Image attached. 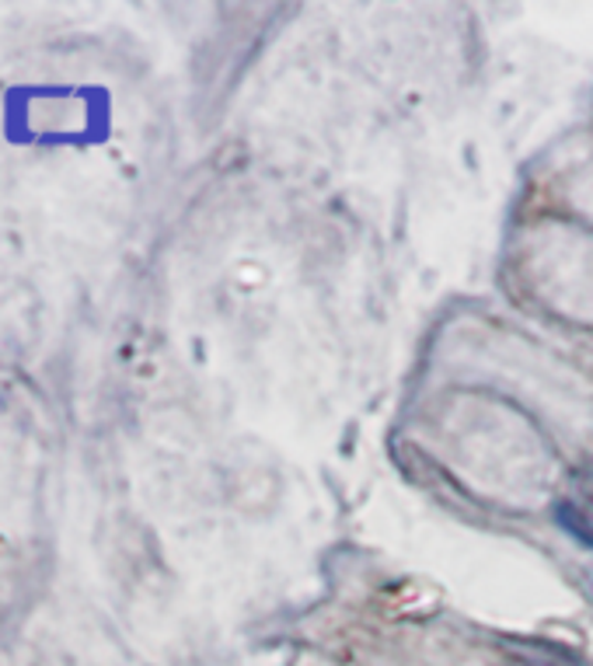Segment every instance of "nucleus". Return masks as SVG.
I'll use <instances>...</instances> for the list:
<instances>
[{"mask_svg": "<svg viewBox=\"0 0 593 666\" xmlns=\"http://www.w3.org/2000/svg\"><path fill=\"white\" fill-rule=\"evenodd\" d=\"M496 666H576L573 659H565L562 653L548 646H523V642H510Z\"/></svg>", "mask_w": 593, "mask_h": 666, "instance_id": "f257e3e1", "label": "nucleus"}, {"mask_svg": "<svg viewBox=\"0 0 593 666\" xmlns=\"http://www.w3.org/2000/svg\"><path fill=\"white\" fill-rule=\"evenodd\" d=\"M555 517H559V527L565 530V535H573L580 545L593 548V524L586 520V514H583L576 503H562L555 509Z\"/></svg>", "mask_w": 593, "mask_h": 666, "instance_id": "f03ea898", "label": "nucleus"}, {"mask_svg": "<svg viewBox=\"0 0 593 666\" xmlns=\"http://www.w3.org/2000/svg\"><path fill=\"white\" fill-rule=\"evenodd\" d=\"M590 496H593V475H590Z\"/></svg>", "mask_w": 593, "mask_h": 666, "instance_id": "7ed1b4c3", "label": "nucleus"}, {"mask_svg": "<svg viewBox=\"0 0 593 666\" xmlns=\"http://www.w3.org/2000/svg\"><path fill=\"white\" fill-rule=\"evenodd\" d=\"M590 586H593V572H590Z\"/></svg>", "mask_w": 593, "mask_h": 666, "instance_id": "20e7f679", "label": "nucleus"}]
</instances>
